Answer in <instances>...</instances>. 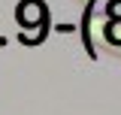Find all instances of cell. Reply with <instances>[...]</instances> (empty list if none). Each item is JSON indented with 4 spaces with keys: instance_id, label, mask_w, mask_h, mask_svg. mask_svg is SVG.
I'll list each match as a JSON object with an SVG mask.
<instances>
[{
    "instance_id": "obj_3",
    "label": "cell",
    "mask_w": 121,
    "mask_h": 115,
    "mask_svg": "<svg viewBox=\"0 0 121 115\" xmlns=\"http://www.w3.org/2000/svg\"><path fill=\"white\" fill-rule=\"evenodd\" d=\"M45 27H36V30H21V43H39L43 40Z\"/></svg>"
},
{
    "instance_id": "obj_1",
    "label": "cell",
    "mask_w": 121,
    "mask_h": 115,
    "mask_svg": "<svg viewBox=\"0 0 121 115\" xmlns=\"http://www.w3.org/2000/svg\"><path fill=\"white\" fill-rule=\"evenodd\" d=\"M15 18H18L21 30L24 27H45L48 24V6L43 0H21L15 6Z\"/></svg>"
},
{
    "instance_id": "obj_4",
    "label": "cell",
    "mask_w": 121,
    "mask_h": 115,
    "mask_svg": "<svg viewBox=\"0 0 121 115\" xmlns=\"http://www.w3.org/2000/svg\"><path fill=\"white\" fill-rule=\"evenodd\" d=\"M109 15H112V21H121V0L109 3Z\"/></svg>"
},
{
    "instance_id": "obj_2",
    "label": "cell",
    "mask_w": 121,
    "mask_h": 115,
    "mask_svg": "<svg viewBox=\"0 0 121 115\" xmlns=\"http://www.w3.org/2000/svg\"><path fill=\"white\" fill-rule=\"evenodd\" d=\"M106 43L109 45H121V21H109L106 24Z\"/></svg>"
}]
</instances>
